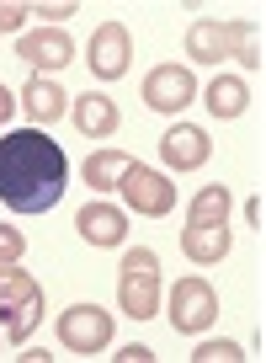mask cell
<instances>
[{
    "label": "cell",
    "mask_w": 266,
    "mask_h": 363,
    "mask_svg": "<svg viewBox=\"0 0 266 363\" xmlns=\"http://www.w3.org/2000/svg\"><path fill=\"white\" fill-rule=\"evenodd\" d=\"M202 102H208V113H213V118H240L245 107H250V91H245V80L219 75V80H208Z\"/></svg>",
    "instance_id": "2e32d148"
},
{
    "label": "cell",
    "mask_w": 266,
    "mask_h": 363,
    "mask_svg": "<svg viewBox=\"0 0 266 363\" xmlns=\"http://www.w3.org/2000/svg\"><path fill=\"white\" fill-rule=\"evenodd\" d=\"M16 54L43 75V69H64L69 59H75V43H69V33H59V27H37V33H27L22 43H16Z\"/></svg>",
    "instance_id": "30bf717a"
},
{
    "label": "cell",
    "mask_w": 266,
    "mask_h": 363,
    "mask_svg": "<svg viewBox=\"0 0 266 363\" xmlns=\"http://www.w3.org/2000/svg\"><path fill=\"white\" fill-rule=\"evenodd\" d=\"M122 171H128V155H122V150H96V155H86V187L107 193V187H117Z\"/></svg>",
    "instance_id": "e0dca14e"
},
{
    "label": "cell",
    "mask_w": 266,
    "mask_h": 363,
    "mask_svg": "<svg viewBox=\"0 0 266 363\" xmlns=\"http://www.w3.org/2000/svg\"><path fill=\"white\" fill-rule=\"evenodd\" d=\"M213 315H219V294H213V284H202V278H181V284H170V326H176V331L197 337V331L213 326Z\"/></svg>",
    "instance_id": "5b68a950"
},
{
    "label": "cell",
    "mask_w": 266,
    "mask_h": 363,
    "mask_svg": "<svg viewBox=\"0 0 266 363\" xmlns=\"http://www.w3.org/2000/svg\"><path fill=\"white\" fill-rule=\"evenodd\" d=\"M208 155H213V139L202 134V128H192V123H176L160 139V160H166L170 171H197V166H208Z\"/></svg>",
    "instance_id": "9c48e42d"
},
{
    "label": "cell",
    "mask_w": 266,
    "mask_h": 363,
    "mask_svg": "<svg viewBox=\"0 0 266 363\" xmlns=\"http://www.w3.org/2000/svg\"><path fill=\"white\" fill-rule=\"evenodd\" d=\"M117 193L128 198L133 214H144V219H166L176 208V182L149 171V166H139V160H128V171L117 177Z\"/></svg>",
    "instance_id": "277c9868"
},
{
    "label": "cell",
    "mask_w": 266,
    "mask_h": 363,
    "mask_svg": "<svg viewBox=\"0 0 266 363\" xmlns=\"http://www.w3.org/2000/svg\"><path fill=\"white\" fill-rule=\"evenodd\" d=\"M59 342H64L69 352H101L112 347V315L101 305H69L64 315H59Z\"/></svg>",
    "instance_id": "8992f818"
},
{
    "label": "cell",
    "mask_w": 266,
    "mask_h": 363,
    "mask_svg": "<svg viewBox=\"0 0 266 363\" xmlns=\"http://www.w3.org/2000/svg\"><path fill=\"white\" fill-rule=\"evenodd\" d=\"M69 187V160L43 128H16L0 139V203L16 214H48Z\"/></svg>",
    "instance_id": "6da1fadb"
},
{
    "label": "cell",
    "mask_w": 266,
    "mask_h": 363,
    "mask_svg": "<svg viewBox=\"0 0 266 363\" xmlns=\"http://www.w3.org/2000/svg\"><path fill=\"white\" fill-rule=\"evenodd\" d=\"M43 22H64V16H75L80 11V0H54V6H33Z\"/></svg>",
    "instance_id": "603a6c76"
},
{
    "label": "cell",
    "mask_w": 266,
    "mask_h": 363,
    "mask_svg": "<svg viewBox=\"0 0 266 363\" xmlns=\"http://www.w3.org/2000/svg\"><path fill=\"white\" fill-rule=\"evenodd\" d=\"M117 305L128 310L133 320H155V315H160V257H155V251L133 246L128 257H122Z\"/></svg>",
    "instance_id": "3957f363"
},
{
    "label": "cell",
    "mask_w": 266,
    "mask_h": 363,
    "mask_svg": "<svg viewBox=\"0 0 266 363\" xmlns=\"http://www.w3.org/2000/svg\"><path fill=\"white\" fill-rule=\"evenodd\" d=\"M229 208H234V198H229V187H202L197 198H192V225H224L229 219Z\"/></svg>",
    "instance_id": "ac0fdd59"
},
{
    "label": "cell",
    "mask_w": 266,
    "mask_h": 363,
    "mask_svg": "<svg viewBox=\"0 0 266 363\" xmlns=\"http://www.w3.org/2000/svg\"><path fill=\"white\" fill-rule=\"evenodd\" d=\"M128 65H133L128 27L122 22H101L96 33H91V69H96L101 80H117V75H128Z\"/></svg>",
    "instance_id": "ba28073f"
},
{
    "label": "cell",
    "mask_w": 266,
    "mask_h": 363,
    "mask_svg": "<svg viewBox=\"0 0 266 363\" xmlns=\"http://www.w3.org/2000/svg\"><path fill=\"white\" fill-rule=\"evenodd\" d=\"M22 113L33 118V123H54V118H64L69 113V102H64V91L54 86V80H43V75H33L27 80V91H22Z\"/></svg>",
    "instance_id": "9a60e30c"
},
{
    "label": "cell",
    "mask_w": 266,
    "mask_h": 363,
    "mask_svg": "<svg viewBox=\"0 0 266 363\" xmlns=\"http://www.w3.org/2000/svg\"><path fill=\"white\" fill-rule=\"evenodd\" d=\"M197 96V80L187 65H160L144 75V107L149 113H181V107Z\"/></svg>",
    "instance_id": "52a82bcc"
},
{
    "label": "cell",
    "mask_w": 266,
    "mask_h": 363,
    "mask_svg": "<svg viewBox=\"0 0 266 363\" xmlns=\"http://www.w3.org/2000/svg\"><path fill=\"white\" fill-rule=\"evenodd\" d=\"M192 363H245V347L240 342H202L192 352Z\"/></svg>",
    "instance_id": "ffe728a7"
},
{
    "label": "cell",
    "mask_w": 266,
    "mask_h": 363,
    "mask_svg": "<svg viewBox=\"0 0 266 363\" xmlns=\"http://www.w3.org/2000/svg\"><path fill=\"white\" fill-rule=\"evenodd\" d=\"M27 11H33V6H11V0H0V33H16V27L27 22Z\"/></svg>",
    "instance_id": "7402d4cb"
},
{
    "label": "cell",
    "mask_w": 266,
    "mask_h": 363,
    "mask_svg": "<svg viewBox=\"0 0 266 363\" xmlns=\"http://www.w3.org/2000/svg\"><path fill=\"white\" fill-rule=\"evenodd\" d=\"M11 113H16V102H11V91H6V80H0V123H6Z\"/></svg>",
    "instance_id": "d4e9b609"
},
{
    "label": "cell",
    "mask_w": 266,
    "mask_h": 363,
    "mask_svg": "<svg viewBox=\"0 0 266 363\" xmlns=\"http://www.w3.org/2000/svg\"><path fill=\"white\" fill-rule=\"evenodd\" d=\"M187 54L197 59V65L234 59V22H192L187 27Z\"/></svg>",
    "instance_id": "4fadbf2b"
},
{
    "label": "cell",
    "mask_w": 266,
    "mask_h": 363,
    "mask_svg": "<svg viewBox=\"0 0 266 363\" xmlns=\"http://www.w3.org/2000/svg\"><path fill=\"white\" fill-rule=\"evenodd\" d=\"M69 118H75V128H80L86 139H107V134H117V123H122L117 102H112V96H101V91L75 96V102H69Z\"/></svg>",
    "instance_id": "7c38bea8"
},
{
    "label": "cell",
    "mask_w": 266,
    "mask_h": 363,
    "mask_svg": "<svg viewBox=\"0 0 266 363\" xmlns=\"http://www.w3.org/2000/svg\"><path fill=\"white\" fill-rule=\"evenodd\" d=\"M22 251H27L22 230H11V225H0V262H22Z\"/></svg>",
    "instance_id": "44dd1931"
},
{
    "label": "cell",
    "mask_w": 266,
    "mask_h": 363,
    "mask_svg": "<svg viewBox=\"0 0 266 363\" xmlns=\"http://www.w3.org/2000/svg\"><path fill=\"white\" fill-rule=\"evenodd\" d=\"M234 59L245 69H261V33L250 22H234Z\"/></svg>",
    "instance_id": "d6986e66"
},
{
    "label": "cell",
    "mask_w": 266,
    "mask_h": 363,
    "mask_svg": "<svg viewBox=\"0 0 266 363\" xmlns=\"http://www.w3.org/2000/svg\"><path fill=\"white\" fill-rule=\"evenodd\" d=\"M181 251H187V262H197V267H213V262L229 257V230L224 225H187L181 230Z\"/></svg>",
    "instance_id": "5bb4252c"
},
{
    "label": "cell",
    "mask_w": 266,
    "mask_h": 363,
    "mask_svg": "<svg viewBox=\"0 0 266 363\" xmlns=\"http://www.w3.org/2000/svg\"><path fill=\"white\" fill-rule=\"evenodd\" d=\"M43 320V289L16 262H0V331L11 342H27Z\"/></svg>",
    "instance_id": "7a4b0ae2"
},
{
    "label": "cell",
    "mask_w": 266,
    "mask_h": 363,
    "mask_svg": "<svg viewBox=\"0 0 266 363\" xmlns=\"http://www.w3.org/2000/svg\"><path fill=\"white\" fill-rule=\"evenodd\" d=\"M112 358H117V363H149V358H155V352H149V347H139V342H133V347L112 352Z\"/></svg>",
    "instance_id": "cb8c5ba5"
},
{
    "label": "cell",
    "mask_w": 266,
    "mask_h": 363,
    "mask_svg": "<svg viewBox=\"0 0 266 363\" xmlns=\"http://www.w3.org/2000/svg\"><path fill=\"white\" fill-rule=\"evenodd\" d=\"M75 230L86 235V246H122L128 240V214L112 203H86L75 214Z\"/></svg>",
    "instance_id": "8fae6325"
}]
</instances>
